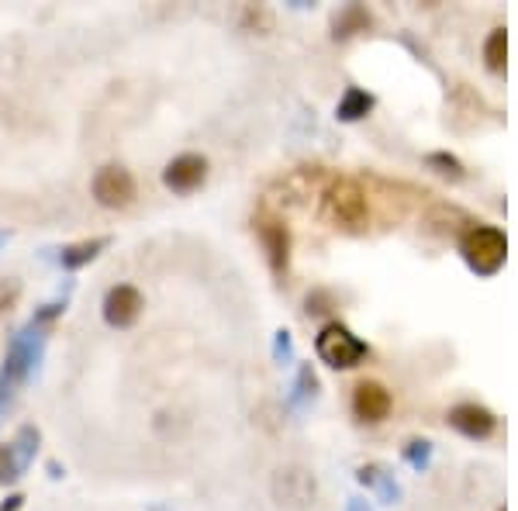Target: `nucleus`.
I'll return each mask as SVG.
<instances>
[{"mask_svg":"<svg viewBox=\"0 0 518 511\" xmlns=\"http://www.w3.org/2000/svg\"><path fill=\"white\" fill-rule=\"evenodd\" d=\"M353 415L360 418V422H384L387 415H391V391H387L384 384H377V380H363V384H356L353 391Z\"/></svg>","mask_w":518,"mask_h":511,"instance_id":"9","label":"nucleus"},{"mask_svg":"<svg viewBox=\"0 0 518 511\" xmlns=\"http://www.w3.org/2000/svg\"><path fill=\"white\" fill-rule=\"evenodd\" d=\"M21 301V280L18 277H4L0 280V318H7Z\"/></svg>","mask_w":518,"mask_h":511,"instance_id":"16","label":"nucleus"},{"mask_svg":"<svg viewBox=\"0 0 518 511\" xmlns=\"http://www.w3.org/2000/svg\"><path fill=\"white\" fill-rule=\"evenodd\" d=\"M35 442H38V432L25 425L11 446H0V484L21 477V470L28 467V460H32L35 453Z\"/></svg>","mask_w":518,"mask_h":511,"instance_id":"10","label":"nucleus"},{"mask_svg":"<svg viewBox=\"0 0 518 511\" xmlns=\"http://www.w3.org/2000/svg\"><path fill=\"white\" fill-rule=\"evenodd\" d=\"M373 108V97L367 94V90H346V97L339 101V118L342 121H360L363 114H367Z\"/></svg>","mask_w":518,"mask_h":511,"instance_id":"14","label":"nucleus"},{"mask_svg":"<svg viewBox=\"0 0 518 511\" xmlns=\"http://www.w3.org/2000/svg\"><path fill=\"white\" fill-rule=\"evenodd\" d=\"M21 501H25V498H21V494H11V498H7L4 505H0V511H18V508H21Z\"/></svg>","mask_w":518,"mask_h":511,"instance_id":"18","label":"nucleus"},{"mask_svg":"<svg viewBox=\"0 0 518 511\" xmlns=\"http://www.w3.org/2000/svg\"><path fill=\"white\" fill-rule=\"evenodd\" d=\"M90 190H94V201L101 204V208H111V211L128 208V204L135 201V194H139V187H135V177L121 163L101 166V170L94 173V183H90Z\"/></svg>","mask_w":518,"mask_h":511,"instance_id":"4","label":"nucleus"},{"mask_svg":"<svg viewBox=\"0 0 518 511\" xmlns=\"http://www.w3.org/2000/svg\"><path fill=\"white\" fill-rule=\"evenodd\" d=\"M108 246H111V239H87V242H76V246H66V249H63L59 263H63V270H80V266L94 263V259L101 256Z\"/></svg>","mask_w":518,"mask_h":511,"instance_id":"13","label":"nucleus"},{"mask_svg":"<svg viewBox=\"0 0 518 511\" xmlns=\"http://www.w3.org/2000/svg\"><path fill=\"white\" fill-rule=\"evenodd\" d=\"M449 425L470 439H484L494 432V415L487 408H481V404H456V408L449 411Z\"/></svg>","mask_w":518,"mask_h":511,"instance_id":"12","label":"nucleus"},{"mask_svg":"<svg viewBox=\"0 0 518 511\" xmlns=\"http://www.w3.org/2000/svg\"><path fill=\"white\" fill-rule=\"evenodd\" d=\"M429 166H439L436 173H443V177H463L460 163H456L453 156H439V152H436V156H429Z\"/></svg>","mask_w":518,"mask_h":511,"instance_id":"17","label":"nucleus"},{"mask_svg":"<svg viewBox=\"0 0 518 511\" xmlns=\"http://www.w3.org/2000/svg\"><path fill=\"white\" fill-rule=\"evenodd\" d=\"M460 249H463V259L470 263V270L491 277V273H498L501 266H505L508 239H505V232H498V228L477 225V228H470V232L463 235Z\"/></svg>","mask_w":518,"mask_h":511,"instance_id":"1","label":"nucleus"},{"mask_svg":"<svg viewBox=\"0 0 518 511\" xmlns=\"http://www.w3.org/2000/svg\"><path fill=\"white\" fill-rule=\"evenodd\" d=\"M325 208H329L332 221H339V225H346V228H360L370 215L367 190H363L356 180L342 177L325 190Z\"/></svg>","mask_w":518,"mask_h":511,"instance_id":"3","label":"nucleus"},{"mask_svg":"<svg viewBox=\"0 0 518 511\" xmlns=\"http://www.w3.org/2000/svg\"><path fill=\"white\" fill-rule=\"evenodd\" d=\"M315 349H318V356H322V363H329L332 370H353V366L367 356V346L339 322L325 325V329L318 332Z\"/></svg>","mask_w":518,"mask_h":511,"instance_id":"2","label":"nucleus"},{"mask_svg":"<svg viewBox=\"0 0 518 511\" xmlns=\"http://www.w3.org/2000/svg\"><path fill=\"white\" fill-rule=\"evenodd\" d=\"M501 511H505V508H501Z\"/></svg>","mask_w":518,"mask_h":511,"instance_id":"19","label":"nucleus"},{"mask_svg":"<svg viewBox=\"0 0 518 511\" xmlns=\"http://www.w3.org/2000/svg\"><path fill=\"white\" fill-rule=\"evenodd\" d=\"M505 52H508L505 28H494V32L487 35V45H484L487 70H494V73H505Z\"/></svg>","mask_w":518,"mask_h":511,"instance_id":"15","label":"nucleus"},{"mask_svg":"<svg viewBox=\"0 0 518 511\" xmlns=\"http://www.w3.org/2000/svg\"><path fill=\"white\" fill-rule=\"evenodd\" d=\"M32 363H35V349H32V342H28V332H18L11 342V349H7L4 373H0V404L14 398V391H18V384L28 377Z\"/></svg>","mask_w":518,"mask_h":511,"instance_id":"6","label":"nucleus"},{"mask_svg":"<svg viewBox=\"0 0 518 511\" xmlns=\"http://www.w3.org/2000/svg\"><path fill=\"white\" fill-rule=\"evenodd\" d=\"M204 180H208V159L197 156V152H184V156L170 159L163 170V183L173 194H190V190H197Z\"/></svg>","mask_w":518,"mask_h":511,"instance_id":"7","label":"nucleus"},{"mask_svg":"<svg viewBox=\"0 0 518 511\" xmlns=\"http://www.w3.org/2000/svg\"><path fill=\"white\" fill-rule=\"evenodd\" d=\"M273 498H277L280 505L304 508L311 498H315V477L301 467L277 470V477H273Z\"/></svg>","mask_w":518,"mask_h":511,"instance_id":"8","label":"nucleus"},{"mask_svg":"<svg viewBox=\"0 0 518 511\" xmlns=\"http://www.w3.org/2000/svg\"><path fill=\"white\" fill-rule=\"evenodd\" d=\"M259 242L266 249V259L277 273L287 270V259H291V235H287V225H280L277 218H259L256 221Z\"/></svg>","mask_w":518,"mask_h":511,"instance_id":"11","label":"nucleus"},{"mask_svg":"<svg viewBox=\"0 0 518 511\" xmlns=\"http://www.w3.org/2000/svg\"><path fill=\"white\" fill-rule=\"evenodd\" d=\"M142 308H146V301H142L139 287H132V284H114L111 291L104 294L101 315H104V322H108L111 329H132V325L139 322Z\"/></svg>","mask_w":518,"mask_h":511,"instance_id":"5","label":"nucleus"}]
</instances>
